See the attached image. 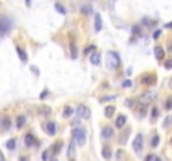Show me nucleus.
<instances>
[{
	"label": "nucleus",
	"mask_w": 172,
	"mask_h": 161,
	"mask_svg": "<svg viewBox=\"0 0 172 161\" xmlns=\"http://www.w3.org/2000/svg\"><path fill=\"white\" fill-rule=\"evenodd\" d=\"M160 34H162V30H155V32H154V39H159Z\"/></svg>",
	"instance_id": "nucleus-36"
},
{
	"label": "nucleus",
	"mask_w": 172,
	"mask_h": 161,
	"mask_svg": "<svg viewBox=\"0 0 172 161\" xmlns=\"http://www.w3.org/2000/svg\"><path fill=\"white\" fill-rule=\"evenodd\" d=\"M73 113H74L73 107H71V106H66L64 111H63V116H64V118H69V116H73Z\"/></svg>",
	"instance_id": "nucleus-21"
},
{
	"label": "nucleus",
	"mask_w": 172,
	"mask_h": 161,
	"mask_svg": "<svg viewBox=\"0 0 172 161\" xmlns=\"http://www.w3.org/2000/svg\"><path fill=\"white\" fill-rule=\"evenodd\" d=\"M39 114H41V116H49V114H51V109H49L48 106H42L41 109H39Z\"/></svg>",
	"instance_id": "nucleus-23"
},
{
	"label": "nucleus",
	"mask_w": 172,
	"mask_h": 161,
	"mask_svg": "<svg viewBox=\"0 0 172 161\" xmlns=\"http://www.w3.org/2000/svg\"><path fill=\"white\" fill-rule=\"evenodd\" d=\"M115 124H116V127H123L125 124H127V116H125V114H120L118 118H116Z\"/></svg>",
	"instance_id": "nucleus-14"
},
{
	"label": "nucleus",
	"mask_w": 172,
	"mask_h": 161,
	"mask_svg": "<svg viewBox=\"0 0 172 161\" xmlns=\"http://www.w3.org/2000/svg\"><path fill=\"white\" fill-rule=\"evenodd\" d=\"M106 66L110 69H112V71H116V69L120 67L121 66V59H120V55L116 54L115 51H110L106 54Z\"/></svg>",
	"instance_id": "nucleus-1"
},
{
	"label": "nucleus",
	"mask_w": 172,
	"mask_h": 161,
	"mask_svg": "<svg viewBox=\"0 0 172 161\" xmlns=\"http://www.w3.org/2000/svg\"><path fill=\"white\" fill-rule=\"evenodd\" d=\"M73 136L78 146H84L86 144V129L83 127H73Z\"/></svg>",
	"instance_id": "nucleus-2"
},
{
	"label": "nucleus",
	"mask_w": 172,
	"mask_h": 161,
	"mask_svg": "<svg viewBox=\"0 0 172 161\" xmlns=\"http://www.w3.org/2000/svg\"><path fill=\"white\" fill-rule=\"evenodd\" d=\"M154 92H143L142 96H140V102H142L143 106H149L152 101H154Z\"/></svg>",
	"instance_id": "nucleus-7"
},
{
	"label": "nucleus",
	"mask_w": 172,
	"mask_h": 161,
	"mask_svg": "<svg viewBox=\"0 0 172 161\" xmlns=\"http://www.w3.org/2000/svg\"><path fill=\"white\" fill-rule=\"evenodd\" d=\"M152 160H155V158H154V156H152V154H149V156H147V158H145V161H152Z\"/></svg>",
	"instance_id": "nucleus-39"
},
{
	"label": "nucleus",
	"mask_w": 172,
	"mask_h": 161,
	"mask_svg": "<svg viewBox=\"0 0 172 161\" xmlns=\"http://www.w3.org/2000/svg\"><path fill=\"white\" fill-rule=\"evenodd\" d=\"M30 4H32L30 0H26V5H27V7H30Z\"/></svg>",
	"instance_id": "nucleus-42"
},
{
	"label": "nucleus",
	"mask_w": 172,
	"mask_h": 161,
	"mask_svg": "<svg viewBox=\"0 0 172 161\" xmlns=\"http://www.w3.org/2000/svg\"><path fill=\"white\" fill-rule=\"evenodd\" d=\"M20 161H29V158H27V156H22V158H20Z\"/></svg>",
	"instance_id": "nucleus-41"
},
{
	"label": "nucleus",
	"mask_w": 172,
	"mask_h": 161,
	"mask_svg": "<svg viewBox=\"0 0 172 161\" xmlns=\"http://www.w3.org/2000/svg\"><path fill=\"white\" fill-rule=\"evenodd\" d=\"M113 114H115V106H108V107H105V116H106V118H112Z\"/></svg>",
	"instance_id": "nucleus-20"
},
{
	"label": "nucleus",
	"mask_w": 172,
	"mask_h": 161,
	"mask_svg": "<svg viewBox=\"0 0 172 161\" xmlns=\"http://www.w3.org/2000/svg\"><path fill=\"white\" fill-rule=\"evenodd\" d=\"M9 127H10V119L9 118H4V119H2V129H4V131H7Z\"/></svg>",
	"instance_id": "nucleus-24"
},
{
	"label": "nucleus",
	"mask_w": 172,
	"mask_h": 161,
	"mask_svg": "<svg viewBox=\"0 0 172 161\" xmlns=\"http://www.w3.org/2000/svg\"><path fill=\"white\" fill-rule=\"evenodd\" d=\"M69 49H71V57H73V59H76V57H78V54H79V52H78L76 44H74V42H71V44H69Z\"/></svg>",
	"instance_id": "nucleus-17"
},
{
	"label": "nucleus",
	"mask_w": 172,
	"mask_h": 161,
	"mask_svg": "<svg viewBox=\"0 0 172 161\" xmlns=\"http://www.w3.org/2000/svg\"><path fill=\"white\" fill-rule=\"evenodd\" d=\"M44 129H46V133H48L49 136H54L57 131V127H56V123L54 121H48V123L44 124Z\"/></svg>",
	"instance_id": "nucleus-6"
},
{
	"label": "nucleus",
	"mask_w": 172,
	"mask_h": 161,
	"mask_svg": "<svg viewBox=\"0 0 172 161\" xmlns=\"http://www.w3.org/2000/svg\"><path fill=\"white\" fill-rule=\"evenodd\" d=\"M132 148H134L135 153H140L143 148V134H137L135 136V139L132 141Z\"/></svg>",
	"instance_id": "nucleus-3"
},
{
	"label": "nucleus",
	"mask_w": 172,
	"mask_h": 161,
	"mask_svg": "<svg viewBox=\"0 0 172 161\" xmlns=\"http://www.w3.org/2000/svg\"><path fill=\"white\" fill-rule=\"evenodd\" d=\"M15 124H17V127L20 129V127H24V124H26V116H17V121H15Z\"/></svg>",
	"instance_id": "nucleus-19"
},
{
	"label": "nucleus",
	"mask_w": 172,
	"mask_h": 161,
	"mask_svg": "<svg viewBox=\"0 0 172 161\" xmlns=\"http://www.w3.org/2000/svg\"><path fill=\"white\" fill-rule=\"evenodd\" d=\"M24 143H26L27 148H30V146H35V144H37V139L34 138V134H32V133H27L26 138H24Z\"/></svg>",
	"instance_id": "nucleus-9"
},
{
	"label": "nucleus",
	"mask_w": 172,
	"mask_h": 161,
	"mask_svg": "<svg viewBox=\"0 0 172 161\" xmlns=\"http://www.w3.org/2000/svg\"><path fill=\"white\" fill-rule=\"evenodd\" d=\"M165 29H172V22H169V24H165Z\"/></svg>",
	"instance_id": "nucleus-40"
},
{
	"label": "nucleus",
	"mask_w": 172,
	"mask_h": 161,
	"mask_svg": "<svg viewBox=\"0 0 172 161\" xmlns=\"http://www.w3.org/2000/svg\"><path fill=\"white\" fill-rule=\"evenodd\" d=\"M164 66H165V69H172V59H167L164 62Z\"/></svg>",
	"instance_id": "nucleus-33"
},
{
	"label": "nucleus",
	"mask_w": 172,
	"mask_h": 161,
	"mask_svg": "<svg viewBox=\"0 0 172 161\" xmlns=\"http://www.w3.org/2000/svg\"><path fill=\"white\" fill-rule=\"evenodd\" d=\"M54 9H56L59 13H63V15L66 13V9H64V7H63V5L59 4V2H56V4H54Z\"/></svg>",
	"instance_id": "nucleus-25"
},
{
	"label": "nucleus",
	"mask_w": 172,
	"mask_h": 161,
	"mask_svg": "<svg viewBox=\"0 0 172 161\" xmlns=\"http://www.w3.org/2000/svg\"><path fill=\"white\" fill-rule=\"evenodd\" d=\"M15 51H17V54H19V57H20V60H22V62H26V60H27L26 51H24V49H22L20 45H17V47H15Z\"/></svg>",
	"instance_id": "nucleus-16"
},
{
	"label": "nucleus",
	"mask_w": 172,
	"mask_h": 161,
	"mask_svg": "<svg viewBox=\"0 0 172 161\" xmlns=\"http://www.w3.org/2000/svg\"><path fill=\"white\" fill-rule=\"evenodd\" d=\"M93 51H95V45H88L84 49V54H90V52H93Z\"/></svg>",
	"instance_id": "nucleus-35"
},
{
	"label": "nucleus",
	"mask_w": 172,
	"mask_h": 161,
	"mask_svg": "<svg viewBox=\"0 0 172 161\" xmlns=\"http://www.w3.org/2000/svg\"><path fill=\"white\" fill-rule=\"evenodd\" d=\"M132 32H134L135 35H142V29H140V25H134L132 27Z\"/></svg>",
	"instance_id": "nucleus-27"
},
{
	"label": "nucleus",
	"mask_w": 172,
	"mask_h": 161,
	"mask_svg": "<svg viewBox=\"0 0 172 161\" xmlns=\"http://www.w3.org/2000/svg\"><path fill=\"white\" fill-rule=\"evenodd\" d=\"M49 156H51V151H42V161H49Z\"/></svg>",
	"instance_id": "nucleus-31"
},
{
	"label": "nucleus",
	"mask_w": 172,
	"mask_h": 161,
	"mask_svg": "<svg viewBox=\"0 0 172 161\" xmlns=\"http://www.w3.org/2000/svg\"><path fill=\"white\" fill-rule=\"evenodd\" d=\"M115 99H116V96H103L100 101H101V102H108V101H115Z\"/></svg>",
	"instance_id": "nucleus-29"
},
{
	"label": "nucleus",
	"mask_w": 172,
	"mask_h": 161,
	"mask_svg": "<svg viewBox=\"0 0 172 161\" xmlns=\"http://www.w3.org/2000/svg\"><path fill=\"white\" fill-rule=\"evenodd\" d=\"M155 80H157V76H155L154 72H150V74H143V76L140 77V82H142L143 86H152V84H155Z\"/></svg>",
	"instance_id": "nucleus-4"
},
{
	"label": "nucleus",
	"mask_w": 172,
	"mask_h": 161,
	"mask_svg": "<svg viewBox=\"0 0 172 161\" xmlns=\"http://www.w3.org/2000/svg\"><path fill=\"white\" fill-rule=\"evenodd\" d=\"M76 114H78V119H90V116H91V113H90V109L86 106H78L76 107Z\"/></svg>",
	"instance_id": "nucleus-5"
},
{
	"label": "nucleus",
	"mask_w": 172,
	"mask_h": 161,
	"mask_svg": "<svg viewBox=\"0 0 172 161\" xmlns=\"http://www.w3.org/2000/svg\"><path fill=\"white\" fill-rule=\"evenodd\" d=\"M81 12L84 13V15H90V13H93V10H91L90 5H83V7H81Z\"/></svg>",
	"instance_id": "nucleus-26"
},
{
	"label": "nucleus",
	"mask_w": 172,
	"mask_h": 161,
	"mask_svg": "<svg viewBox=\"0 0 172 161\" xmlns=\"http://www.w3.org/2000/svg\"><path fill=\"white\" fill-rule=\"evenodd\" d=\"M103 29V22H101V15L98 12H95V30L100 32V30Z\"/></svg>",
	"instance_id": "nucleus-12"
},
{
	"label": "nucleus",
	"mask_w": 172,
	"mask_h": 161,
	"mask_svg": "<svg viewBox=\"0 0 172 161\" xmlns=\"http://www.w3.org/2000/svg\"><path fill=\"white\" fill-rule=\"evenodd\" d=\"M170 80H172V79H170ZM170 87H172V82H170Z\"/></svg>",
	"instance_id": "nucleus-44"
},
{
	"label": "nucleus",
	"mask_w": 172,
	"mask_h": 161,
	"mask_svg": "<svg viewBox=\"0 0 172 161\" xmlns=\"http://www.w3.org/2000/svg\"><path fill=\"white\" fill-rule=\"evenodd\" d=\"M165 109H172V98L167 99V102H165Z\"/></svg>",
	"instance_id": "nucleus-34"
},
{
	"label": "nucleus",
	"mask_w": 172,
	"mask_h": 161,
	"mask_svg": "<svg viewBox=\"0 0 172 161\" xmlns=\"http://www.w3.org/2000/svg\"><path fill=\"white\" fill-rule=\"evenodd\" d=\"M101 138H103V139H110V138H113V127L112 126H105L103 131H101Z\"/></svg>",
	"instance_id": "nucleus-11"
},
{
	"label": "nucleus",
	"mask_w": 172,
	"mask_h": 161,
	"mask_svg": "<svg viewBox=\"0 0 172 161\" xmlns=\"http://www.w3.org/2000/svg\"><path fill=\"white\" fill-rule=\"evenodd\" d=\"M74 144H76V141L69 143V146H68V156H69V158H73V156H74Z\"/></svg>",
	"instance_id": "nucleus-22"
},
{
	"label": "nucleus",
	"mask_w": 172,
	"mask_h": 161,
	"mask_svg": "<svg viewBox=\"0 0 172 161\" xmlns=\"http://www.w3.org/2000/svg\"><path fill=\"white\" fill-rule=\"evenodd\" d=\"M154 54H155V59H157V60H162L164 55H165V49H164V47H160V45H155Z\"/></svg>",
	"instance_id": "nucleus-10"
},
{
	"label": "nucleus",
	"mask_w": 172,
	"mask_h": 161,
	"mask_svg": "<svg viewBox=\"0 0 172 161\" xmlns=\"http://www.w3.org/2000/svg\"><path fill=\"white\" fill-rule=\"evenodd\" d=\"M154 161H162V158H155V160Z\"/></svg>",
	"instance_id": "nucleus-43"
},
{
	"label": "nucleus",
	"mask_w": 172,
	"mask_h": 161,
	"mask_svg": "<svg viewBox=\"0 0 172 161\" xmlns=\"http://www.w3.org/2000/svg\"><path fill=\"white\" fill-rule=\"evenodd\" d=\"M52 161H57V160H52Z\"/></svg>",
	"instance_id": "nucleus-45"
},
{
	"label": "nucleus",
	"mask_w": 172,
	"mask_h": 161,
	"mask_svg": "<svg viewBox=\"0 0 172 161\" xmlns=\"http://www.w3.org/2000/svg\"><path fill=\"white\" fill-rule=\"evenodd\" d=\"M0 29H2V37H5L7 32H9V29H10V22L7 17H2V20H0Z\"/></svg>",
	"instance_id": "nucleus-8"
},
{
	"label": "nucleus",
	"mask_w": 172,
	"mask_h": 161,
	"mask_svg": "<svg viewBox=\"0 0 172 161\" xmlns=\"http://www.w3.org/2000/svg\"><path fill=\"white\" fill-rule=\"evenodd\" d=\"M170 143H172V138H170Z\"/></svg>",
	"instance_id": "nucleus-46"
},
{
	"label": "nucleus",
	"mask_w": 172,
	"mask_h": 161,
	"mask_svg": "<svg viewBox=\"0 0 172 161\" xmlns=\"http://www.w3.org/2000/svg\"><path fill=\"white\" fill-rule=\"evenodd\" d=\"M130 86H132V80H130V79H127V80L123 82V87H130Z\"/></svg>",
	"instance_id": "nucleus-37"
},
{
	"label": "nucleus",
	"mask_w": 172,
	"mask_h": 161,
	"mask_svg": "<svg viewBox=\"0 0 172 161\" xmlns=\"http://www.w3.org/2000/svg\"><path fill=\"white\" fill-rule=\"evenodd\" d=\"M61 146H63V141H57L56 146H52V153H59L61 151Z\"/></svg>",
	"instance_id": "nucleus-28"
},
{
	"label": "nucleus",
	"mask_w": 172,
	"mask_h": 161,
	"mask_svg": "<svg viewBox=\"0 0 172 161\" xmlns=\"http://www.w3.org/2000/svg\"><path fill=\"white\" fill-rule=\"evenodd\" d=\"M90 62L93 64V66H100V62H101V57H100L98 52H95V54L90 55Z\"/></svg>",
	"instance_id": "nucleus-13"
},
{
	"label": "nucleus",
	"mask_w": 172,
	"mask_h": 161,
	"mask_svg": "<svg viewBox=\"0 0 172 161\" xmlns=\"http://www.w3.org/2000/svg\"><path fill=\"white\" fill-rule=\"evenodd\" d=\"M48 91H42V94H39V98H41V99H44V98H48Z\"/></svg>",
	"instance_id": "nucleus-38"
},
{
	"label": "nucleus",
	"mask_w": 172,
	"mask_h": 161,
	"mask_svg": "<svg viewBox=\"0 0 172 161\" xmlns=\"http://www.w3.org/2000/svg\"><path fill=\"white\" fill-rule=\"evenodd\" d=\"M5 148H7V149H10V151H12V149H15V148H17V139H15V138L9 139L7 143H5Z\"/></svg>",
	"instance_id": "nucleus-15"
},
{
	"label": "nucleus",
	"mask_w": 172,
	"mask_h": 161,
	"mask_svg": "<svg viewBox=\"0 0 172 161\" xmlns=\"http://www.w3.org/2000/svg\"><path fill=\"white\" fill-rule=\"evenodd\" d=\"M157 118H159V109H157V107H152V121H155Z\"/></svg>",
	"instance_id": "nucleus-30"
},
{
	"label": "nucleus",
	"mask_w": 172,
	"mask_h": 161,
	"mask_svg": "<svg viewBox=\"0 0 172 161\" xmlns=\"http://www.w3.org/2000/svg\"><path fill=\"white\" fill-rule=\"evenodd\" d=\"M101 154H103L105 160H110V158H112V149H110V146H105L103 151H101Z\"/></svg>",
	"instance_id": "nucleus-18"
},
{
	"label": "nucleus",
	"mask_w": 172,
	"mask_h": 161,
	"mask_svg": "<svg viewBox=\"0 0 172 161\" xmlns=\"http://www.w3.org/2000/svg\"><path fill=\"white\" fill-rule=\"evenodd\" d=\"M159 141H160L159 134H155V136H154V139H152V146H154V148H157V144H159Z\"/></svg>",
	"instance_id": "nucleus-32"
}]
</instances>
